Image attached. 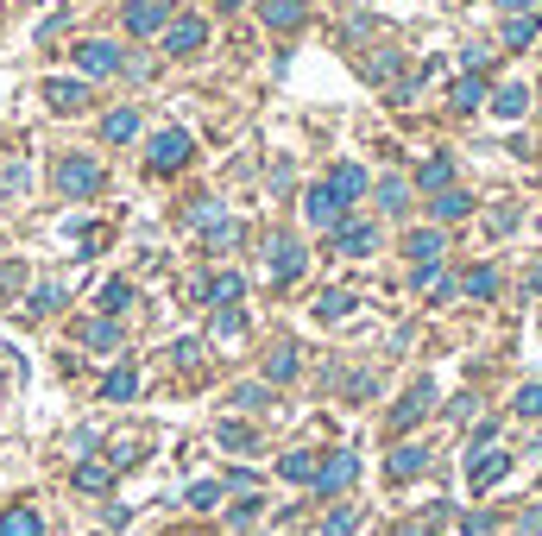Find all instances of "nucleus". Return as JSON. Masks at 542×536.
Wrapping results in <instances>:
<instances>
[{"label": "nucleus", "mask_w": 542, "mask_h": 536, "mask_svg": "<svg viewBox=\"0 0 542 536\" xmlns=\"http://www.w3.org/2000/svg\"><path fill=\"white\" fill-rule=\"evenodd\" d=\"M196 158V139L183 133V127H164V133H151V145H145V164L158 171V177H170V171H183Z\"/></svg>", "instance_id": "1"}, {"label": "nucleus", "mask_w": 542, "mask_h": 536, "mask_svg": "<svg viewBox=\"0 0 542 536\" xmlns=\"http://www.w3.org/2000/svg\"><path fill=\"white\" fill-rule=\"evenodd\" d=\"M102 183H108V171H102L95 158H63V164H57V190H63V196H95Z\"/></svg>", "instance_id": "2"}, {"label": "nucleus", "mask_w": 542, "mask_h": 536, "mask_svg": "<svg viewBox=\"0 0 542 536\" xmlns=\"http://www.w3.org/2000/svg\"><path fill=\"white\" fill-rule=\"evenodd\" d=\"M303 271H309V247L290 240V234H277V240H271V278H277V284H296Z\"/></svg>", "instance_id": "3"}, {"label": "nucleus", "mask_w": 542, "mask_h": 536, "mask_svg": "<svg viewBox=\"0 0 542 536\" xmlns=\"http://www.w3.org/2000/svg\"><path fill=\"white\" fill-rule=\"evenodd\" d=\"M202 44H208V25H202V19H170V25H164V51H170V57H196Z\"/></svg>", "instance_id": "4"}, {"label": "nucleus", "mask_w": 542, "mask_h": 536, "mask_svg": "<svg viewBox=\"0 0 542 536\" xmlns=\"http://www.w3.org/2000/svg\"><path fill=\"white\" fill-rule=\"evenodd\" d=\"M76 63H82V76H114L121 70V44H108V38H89V44H76Z\"/></svg>", "instance_id": "5"}, {"label": "nucleus", "mask_w": 542, "mask_h": 536, "mask_svg": "<svg viewBox=\"0 0 542 536\" xmlns=\"http://www.w3.org/2000/svg\"><path fill=\"white\" fill-rule=\"evenodd\" d=\"M353 473H360V454L341 448V454H328V461L315 467V492H341V486H353Z\"/></svg>", "instance_id": "6"}, {"label": "nucleus", "mask_w": 542, "mask_h": 536, "mask_svg": "<svg viewBox=\"0 0 542 536\" xmlns=\"http://www.w3.org/2000/svg\"><path fill=\"white\" fill-rule=\"evenodd\" d=\"M121 19H127V32H133V38H151V32H164V25H170V6H164V0H133Z\"/></svg>", "instance_id": "7"}, {"label": "nucleus", "mask_w": 542, "mask_h": 536, "mask_svg": "<svg viewBox=\"0 0 542 536\" xmlns=\"http://www.w3.org/2000/svg\"><path fill=\"white\" fill-rule=\"evenodd\" d=\"M341 209H347V202L334 196V183H315V190L303 196V215H309L315 228H341Z\"/></svg>", "instance_id": "8"}, {"label": "nucleus", "mask_w": 542, "mask_h": 536, "mask_svg": "<svg viewBox=\"0 0 542 536\" xmlns=\"http://www.w3.org/2000/svg\"><path fill=\"white\" fill-rule=\"evenodd\" d=\"M505 467H511L505 454H492V448H473V454H467V486H473V492H486V486H498V480H505Z\"/></svg>", "instance_id": "9"}, {"label": "nucleus", "mask_w": 542, "mask_h": 536, "mask_svg": "<svg viewBox=\"0 0 542 536\" xmlns=\"http://www.w3.org/2000/svg\"><path fill=\"white\" fill-rule=\"evenodd\" d=\"M429 404H435V385H429V379H416L404 398H398V410H392V429H416Z\"/></svg>", "instance_id": "10"}, {"label": "nucleus", "mask_w": 542, "mask_h": 536, "mask_svg": "<svg viewBox=\"0 0 542 536\" xmlns=\"http://www.w3.org/2000/svg\"><path fill=\"white\" fill-rule=\"evenodd\" d=\"M44 102H51L57 114H82V108H89V83H70V76H51V83H44Z\"/></svg>", "instance_id": "11"}, {"label": "nucleus", "mask_w": 542, "mask_h": 536, "mask_svg": "<svg viewBox=\"0 0 542 536\" xmlns=\"http://www.w3.org/2000/svg\"><path fill=\"white\" fill-rule=\"evenodd\" d=\"M334 247L353 253V259H366V253L379 247V228H366V221H341V228H334Z\"/></svg>", "instance_id": "12"}, {"label": "nucleus", "mask_w": 542, "mask_h": 536, "mask_svg": "<svg viewBox=\"0 0 542 536\" xmlns=\"http://www.w3.org/2000/svg\"><path fill=\"white\" fill-rule=\"evenodd\" d=\"M315 467H322V461H315L309 448H290V454L277 461V473H284L290 486H315Z\"/></svg>", "instance_id": "13"}, {"label": "nucleus", "mask_w": 542, "mask_h": 536, "mask_svg": "<svg viewBox=\"0 0 542 536\" xmlns=\"http://www.w3.org/2000/svg\"><path fill=\"white\" fill-rule=\"evenodd\" d=\"M240 290H247V278H240V271H221V278H208V284H202V297H208L215 309L240 303Z\"/></svg>", "instance_id": "14"}, {"label": "nucleus", "mask_w": 542, "mask_h": 536, "mask_svg": "<svg viewBox=\"0 0 542 536\" xmlns=\"http://www.w3.org/2000/svg\"><path fill=\"white\" fill-rule=\"evenodd\" d=\"M524 108H530V89H524V83H505V89L492 95V114H498V121H518Z\"/></svg>", "instance_id": "15"}, {"label": "nucleus", "mask_w": 542, "mask_h": 536, "mask_svg": "<svg viewBox=\"0 0 542 536\" xmlns=\"http://www.w3.org/2000/svg\"><path fill=\"white\" fill-rule=\"evenodd\" d=\"M328 183H334V196H341V202H353V196H366V164H334V177H328Z\"/></svg>", "instance_id": "16"}, {"label": "nucleus", "mask_w": 542, "mask_h": 536, "mask_svg": "<svg viewBox=\"0 0 542 536\" xmlns=\"http://www.w3.org/2000/svg\"><path fill=\"white\" fill-rule=\"evenodd\" d=\"M0 536H44V518H38L32 505H13V512L0 518Z\"/></svg>", "instance_id": "17"}, {"label": "nucleus", "mask_w": 542, "mask_h": 536, "mask_svg": "<svg viewBox=\"0 0 542 536\" xmlns=\"http://www.w3.org/2000/svg\"><path fill=\"white\" fill-rule=\"evenodd\" d=\"M537 32H542V13H511V19H505V44H511V51H524Z\"/></svg>", "instance_id": "18"}, {"label": "nucleus", "mask_w": 542, "mask_h": 536, "mask_svg": "<svg viewBox=\"0 0 542 536\" xmlns=\"http://www.w3.org/2000/svg\"><path fill=\"white\" fill-rule=\"evenodd\" d=\"M422 467H429V448H392V467H385V473H392V480H416Z\"/></svg>", "instance_id": "19"}, {"label": "nucleus", "mask_w": 542, "mask_h": 536, "mask_svg": "<svg viewBox=\"0 0 542 536\" xmlns=\"http://www.w3.org/2000/svg\"><path fill=\"white\" fill-rule=\"evenodd\" d=\"M133 392H139V373H133V366H114V373L102 379V398H108V404H127Z\"/></svg>", "instance_id": "20"}, {"label": "nucleus", "mask_w": 542, "mask_h": 536, "mask_svg": "<svg viewBox=\"0 0 542 536\" xmlns=\"http://www.w3.org/2000/svg\"><path fill=\"white\" fill-rule=\"evenodd\" d=\"M133 133H139V114H133V108H114V114L102 121V139H108V145H127Z\"/></svg>", "instance_id": "21"}, {"label": "nucleus", "mask_w": 542, "mask_h": 536, "mask_svg": "<svg viewBox=\"0 0 542 536\" xmlns=\"http://www.w3.org/2000/svg\"><path fill=\"white\" fill-rule=\"evenodd\" d=\"M479 102H486V83H479V70H467V76L454 83V108H460V114H473Z\"/></svg>", "instance_id": "22"}, {"label": "nucleus", "mask_w": 542, "mask_h": 536, "mask_svg": "<svg viewBox=\"0 0 542 536\" xmlns=\"http://www.w3.org/2000/svg\"><path fill=\"white\" fill-rule=\"evenodd\" d=\"M460 215H473V196L467 190H441L435 196V221H460Z\"/></svg>", "instance_id": "23"}, {"label": "nucleus", "mask_w": 542, "mask_h": 536, "mask_svg": "<svg viewBox=\"0 0 542 536\" xmlns=\"http://www.w3.org/2000/svg\"><path fill=\"white\" fill-rule=\"evenodd\" d=\"M76 486H82V492H108V486H114V467H108V461H82V467H76Z\"/></svg>", "instance_id": "24"}, {"label": "nucleus", "mask_w": 542, "mask_h": 536, "mask_svg": "<svg viewBox=\"0 0 542 536\" xmlns=\"http://www.w3.org/2000/svg\"><path fill=\"white\" fill-rule=\"evenodd\" d=\"M303 19V0H266V25L271 32H290Z\"/></svg>", "instance_id": "25"}, {"label": "nucleus", "mask_w": 542, "mask_h": 536, "mask_svg": "<svg viewBox=\"0 0 542 536\" xmlns=\"http://www.w3.org/2000/svg\"><path fill=\"white\" fill-rule=\"evenodd\" d=\"M416 183H422V190H435V196H441V190H448V183H454V164H448V158H429V164H422V171H416Z\"/></svg>", "instance_id": "26"}, {"label": "nucleus", "mask_w": 542, "mask_h": 536, "mask_svg": "<svg viewBox=\"0 0 542 536\" xmlns=\"http://www.w3.org/2000/svg\"><path fill=\"white\" fill-rule=\"evenodd\" d=\"M315 316H322V322H341V316H353V297H347V290H322V297H315Z\"/></svg>", "instance_id": "27"}, {"label": "nucleus", "mask_w": 542, "mask_h": 536, "mask_svg": "<svg viewBox=\"0 0 542 536\" xmlns=\"http://www.w3.org/2000/svg\"><path fill=\"white\" fill-rule=\"evenodd\" d=\"M82 341H89V347H121V322H114V316H102V322H82Z\"/></svg>", "instance_id": "28"}, {"label": "nucleus", "mask_w": 542, "mask_h": 536, "mask_svg": "<svg viewBox=\"0 0 542 536\" xmlns=\"http://www.w3.org/2000/svg\"><path fill=\"white\" fill-rule=\"evenodd\" d=\"M353 531H360V512H353V505H334V512L322 518V536H353Z\"/></svg>", "instance_id": "29"}, {"label": "nucleus", "mask_w": 542, "mask_h": 536, "mask_svg": "<svg viewBox=\"0 0 542 536\" xmlns=\"http://www.w3.org/2000/svg\"><path fill=\"white\" fill-rule=\"evenodd\" d=\"M63 297H70L63 284H38V290H32V316H57V309H63Z\"/></svg>", "instance_id": "30"}, {"label": "nucleus", "mask_w": 542, "mask_h": 536, "mask_svg": "<svg viewBox=\"0 0 542 536\" xmlns=\"http://www.w3.org/2000/svg\"><path fill=\"white\" fill-rule=\"evenodd\" d=\"M296 366H303V360H296V347H277V354H271V366H266V379H271V385H284V379H296Z\"/></svg>", "instance_id": "31"}, {"label": "nucleus", "mask_w": 542, "mask_h": 536, "mask_svg": "<svg viewBox=\"0 0 542 536\" xmlns=\"http://www.w3.org/2000/svg\"><path fill=\"white\" fill-rule=\"evenodd\" d=\"M404 202H410V190L398 177H385V183H379V209H385V215H404Z\"/></svg>", "instance_id": "32"}, {"label": "nucleus", "mask_w": 542, "mask_h": 536, "mask_svg": "<svg viewBox=\"0 0 542 536\" xmlns=\"http://www.w3.org/2000/svg\"><path fill=\"white\" fill-rule=\"evenodd\" d=\"M410 259H416V266L441 259V234H410Z\"/></svg>", "instance_id": "33"}, {"label": "nucleus", "mask_w": 542, "mask_h": 536, "mask_svg": "<svg viewBox=\"0 0 542 536\" xmlns=\"http://www.w3.org/2000/svg\"><path fill=\"white\" fill-rule=\"evenodd\" d=\"M240 328H247V309H240V303H227V309L215 316V335H221V341H234Z\"/></svg>", "instance_id": "34"}, {"label": "nucleus", "mask_w": 542, "mask_h": 536, "mask_svg": "<svg viewBox=\"0 0 542 536\" xmlns=\"http://www.w3.org/2000/svg\"><path fill=\"white\" fill-rule=\"evenodd\" d=\"M467 297H498V271H492V266L467 271Z\"/></svg>", "instance_id": "35"}, {"label": "nucleus", "mask_w": 542, "mask_h": 536, "mask_svg": "<svg viewBox=\"0 0 542 536\" xmlns=\"http://www.w3.org/2000/svg\"><path fill=\"white\" fill-rule=\"evenodd\" d=\"M127 303H133V290H127V284H108V290H102V316H121Z\"/></svg>", "instance_id": "36"}, {"label": "nucleus", "mask_w": 542, "mask_h": 536, "mask_svg": "<svg viewBox=\"0 0 542 536\" xmlns=\"http://www.w3.org/2000/svg\"><path fill=\"white\" fill-rule=\"evenodd\" d=\"M221 448H253V429H240V423H221Z\"/></svg>", "instance_id": "37"}, {"label": "nucleus", "mask_w": 542, "mask_h": 536, "mask_svg": "<svg viewBox=\"0 0 542 536\" xmlns=\"http://www.w3.org/2000/svg\"><path fill=\"white\" fill-rule=\"evenodd\" d=\"M215 499H221V486H215V480H202V486H189V505H196V512H208Z\"/></svg>", "instance_id": "38"}, {"label": "nucleus", "mask_w": 542, "mask_h": 536, "mask_svg": "<svg viewBox=\"0 0 542 536\" xmlns=\"http://www.w3.org/2000/svg\"><path fill=\"white\" fill-rule=\"evenodd\" d=\"M253 518H266V505H259V499H253V492H247V499H240V505H234V524H240V531H247V524H253Z\"/></svg>", "instance_id": "39"}, {"label": "nucleus", "mask_w": 542, "mask_h": 536, "mask_svg": "<svg viewBox=\"0 0 542 536\" xmlns=\"http://www.w3.org/2000/svg\"><path fill=\"white\" fill-rule=\"evenodd\" d=\"M518 416H542V385H524L518 392Z\"/></svg>", "instance_id": "40"}, {"label": "nucleus", "mask_w": 542, "mask_h": 536, "mask_svg": "<svg viewBox=\"0 0 542 536\" xmlns=\"http://www.w3.org/2000/svg\"><path fill=\"white\" fill-rule=\"evenodd\" d=\"M227 486H240V492H253V486H259V467H234V473H227Z\"/></svg>", "instance_id": "41"}, {"label": "nucleus", "mask_w": 542, "mask_h": 536, "mask_svg": "<svg viewBox=\"0 0 542 536\" xmlns=\"http://www.w3.org/2000/svg\"><path fill=\"white\" fill-rule=\"evenodd\" d=\"M460 531H467V536H492V518H479V512H473V518H460Z\"/></svg>", "instance_id": "42"}, {"label": "nucleus", "mask_w": 542, "mask_h": 536, "mask_svg": "<svg viewBox=\"0 0 542 536\" xmlns=\"http://www.w3.org/2000/svg\"><path fill=\"white\" fill-rule=\"evenodd\" d=\"M234 404H253V410H259V404H266V385H240V392H234Z\"/></svg>", "instance_id": "43"}, {"label": "nucleus", "mask_w": 542, "mask_h": 536, "mask_svg": "<svg viewBox=\"0 0 542 536\" xmlns=\"http://www.w3.org/2000/svg\"><path fill=\"white\" fill-rule=\"evenodd\" d=\"M518 524H524L530 536H542V505H530V512H518Z\"/></svg>", "instance_id": "44"}, {"label": "nucleus", "mask_w": 542, "mask_h": 536, "mask_svg": "<svg viewBox=\"0 0 542 536\" xmlns=\"http://www.w3.org/2000/svg\"><path fill=\"white\" fill-rule=\"evenodd\" d=\"M505 13H537V0H498Z\"/></svg>", "instance_id": "45"}, {"label": "nucleus", "mask_w": 542, "mask_h": 536, "mask_svg": "<svg viewBox=\"0 0 542 536\" xmlns=\"http://www.w3.org/2000/svg\"><path fill=\"white\" fill-rule=\"evenodd\" d=\"M530 290H542V259H537V271H530Z\"/></svg>", "instance_id": "46"}, {"label": "nucleus", "mask_w": 542, "mask_h": 536, "mask_svg": "<svg viewBox=\"0 0 542 536\" xmlns=\"http://www.w3.org/2000/svg\"><path fill=\"white\" fill-rule=\"evenodd\" d=\"M215 6H221V13H234V6H247V0H215Z\"/></svg>", "instance_id": "47"}]
</instances>
